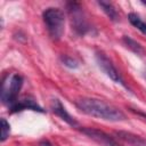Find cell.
Returning a JSON list of instances; mask_svg holds the SVG:
<instances>
[{
  "label": "cell",
  "instance_id": "cell-3",
  "mask_svg": "<svg viewBox=\"0 0 146 146\" xmlns=\"http://www.w3.org/2000/svg\"><path fill=\"white\" fill-rule=\"evenodd\" d=\"M23 86V78L19 74H14L10 80L3 81L1 89V99L2 103L7 104L8 107L13 106L18 100V94Z\"/></svg>",
  "mask_w": 146,
  "mask_h": 146
},
{
  "label": "cell",
  "instance_id": "cell-7",
  "mask_svg": "<svg viewBox=\"0 0 146 146\" xmlns=\"http://www.w3.org/2000/svg\"><path fill=\"white\" fill-rule=\"evenodd\" d=\"M51 110H52V112H54L57 116H59L63 121H65V122L68 123L70 125H72V127H76V125H78L76 120L65 110L64 105L60 103L59 99H54V100H52V103H51Z\"/></svg>",
  "mask_w": 146,
  "mask_h": 146
},
{
  "label": "cell",
  "instance_id": "cell-4",
  "mask_svg": "<svg viewBox=\"0 0 146 146\" xmlns=\"http://www.w3.org/2000/svg\"><path fill=\"white\" fill-rule=\"evenodd\" d=\"M67 9L71 15L72 29H74V31L81 35L89 33L91 31V27L83 15L81 6L78 2H70L67 3Z\"/></svg>",
  "mask_w": 146,
  "mask_h": 146
},
{
  "label": "cell",
  "instance_id": "cell-12",
  "mask_svg": "<svg viewBox=\"0 0 146 146\" xmlns=\"http://www.w3.org/2000/svg\"><path fill=\"white\" fill-rule=\"evenodd\" d=\"M123 42L127 44V47L129 48V49H131L133 52H136L137 55H140V54H143V47L137 42V41H135L133 39H131V38H129V36H127V35H124L123 36Z\"/></svg>",
  "mask_w": 146,
  "mask_h": 146
},
{
  "label": "cell",
  "instance_id": "cell-8",
  "mask_svg": "<svg viewBox=\"0 0 146 146\" xmlns=\"http://www.w3.org/2000/svg\"><path fill=\"white\" fill-rule=\"evenodd\" d=\"M115 136L124 141L125 144L130 145V146H146V140L138 136V135H135L130 131H123V130H119V131H115Z\"/></svg>",
  "mask_w": 146,
  "mask_h": 146
},
{
  "label": "cell",
  "instance_id": "cell-13",
  "mask_svg": "<svg viewBox=\"0 0 146 146\" xmlns=\"http://www.w3.org/2000/svg\"><path fill=\"white\" fill-rule=\"evenodd\" d=\"M9 132H10V125H9V123L6 121V119H1V138H0V140L1 141H5L8 138Z\"/></svg>",
  "mask_w": 146,
  "mask_h": 146
},
{
  "label": "cell",
  "instance_id": "cell-14",
  "mask_svg": "<svg viewBox=\"0 0 146 146\" xmlns=\"http://www.w3.org/2000/svg\"><path fill=\"white\" fill-rule=\"evenodd\" d=\"M60 59H62L63 64H64L65 66L70 67V68H76V67H78V62H76L74 58H72V57H70V56H67V55H63V56L60 57Z\"/></svg>",
  "mask_w": 146,
  "mask_h": 146
},
{
  "label": "cell",
  "instance_id": "cell-16",
  "mask_svg": "<svg viewBox=\"0 0 146 146\" xmlns=\"http://www.w3.org/2000/svg\"><path fill=\"white\" fill-rule=\"evenodd\" d=\"M39 146H51V144L48 140H42V141H40Z\"/></svg>",
  "mask_w": 146,
  "mask_h": 146
},
{
  "label": "cell",
  "instance_id": "cell-10",
  "mask_svg": "<svg viewBox=\"0 0 146 146\" xmlns=\"http://www.w3.org/2000/svg\"><path fill=\"white\" fill-rule=\"evenodd\" d=\"M98 5L102 7V9L104 10V13L112 19V21H116L117 19V11L115 9V7L113 6V3L107 2V1H98Z\"/></svg>",
  "mask_w": 146,
  "mask_h": 146
},
{
  "label": "cell",
  "instance_id": "cell-15",
  "mask_svg": "<svg viewBox=\"0 0 146 146\" xmlns=\"http://www.w3.org/2000/svg\"><path fill=\"white\" fill-rule=\"evenodd\" d=\"M130 111H131L132 113H135L136 115H138L139 117H141V120H144V121L146 122V113H144V112H141V111H136V110H133V108H130Z\"/></svg>",
  "mask_w": 146,
  "mask_h": 146
},
{
  "label": "cell",
  "instance_id": "cell-17",
  "mask_svg": "<svg viewBox=\"0 0 146 146\" xmlns=\"http://www.w3.org/2000/svg\"><path fill=\"white\" fill-rule=\"evenodd\" d=\"M143 3H144V5H145V6H146V1H143Z\"/></svg>",
  "mask_w": 146,
  "mask_h": 146
},
{
  "label": "cell",
  "instance_id": "cell-11",
  "mask_svg": "<svg viewBox=\"0 0 146 146\" xmlns=\"http://www.w3.org/2000/svg\"><path fill=\"white\" fill-rule=\"evenodd\" d=\"M128 19H129V22H130L136 29H138L141 33H144V34L146 35V23H145L137 14L130 13V14L128 15Z\"/></svg>",
  "mask_w": 146,
  "mask_h": 146
},
{
  "label": "cell",
  "instance_id": "cell-2",
  "mask_svg": "<svg viewBox=\"0 0 146 146\" xmlns=\"http://www.w3.org/2000/svg\"><path fill=\"white\" fill-rule=\"evenodd\" d=\"M43 22L47 26L49 35L54 40H59L64 34V13L59 8H47L42 14Z\"/></svg>",
  "mask_w": 146,
  "mask_h": 146
},
{
  "label": "cell",
  "instance_id": "cell-5",
  "mask_svg": "<svg viewBox=\"0 0 146 146\" xmlns=\"http://www.w3.org/2000/svg\"><path fill=\"white\" fill-rule=\"evenodd\" d=\"M96 60H97V64H98V66L100 67V70H102L110 79H112L114 82L120 83V84H122V86L125 87L124 80H123L121 73L117 71V68L114 66V64L112 63V60H111L104 52L98 51V52L96 54Z\"/></svg>",
  "mask_w": 146,
  "mask_h": 146
},
{
  "label": "cell",
  "instance_id": "cell-6",
  "mask_svg": "<svg viewBox=\"0 0 146 146\" xmlns=\"http://www.w3.org/2000/svg\"><path fill=\"white\" fill-rule=\"evenodd\" d=\"M82 133L87 135L88 137H90L91 139L103 144V145H106V146H121L115 139H113L110 135L105 133L104 131H100L98 129H94V128H82L80 129Z\"/></svg>",
  "mask_w": 146,
  "mask_h": 146
},
{
  "label": "cell",
  "instance_id": "cell-18",
  "mask_svg": "<svg viewBox=\"0 0 146 146\" xmlns=\"http://www.w3.org/2000/svg\"><path fill=\"white\" fill-rule=\"evenodd\" d=\"M144 75H145V78H146V70H145V74H144Z\"/></svg>",
  "mask_w": 146,
  "mask_h": 146
},
{
  "label": "cell",
  "instance_id": "cell-1",
  "mask_svg": "<svg viewBox=\"0 0 146 146\" xmlns=\"http://www.w3.org/2000/svg\"><path fill=\"white\" fill-rule=\"evenodd\" d=\"M76 106L87 115L102 120L119 122L125 119V115L116 106L97 98H80L76 100Z\"/></svg>",
  "mask_w": 146,
  "mask_h": 146
},
{
  "label": "cell",
  "instance_id": "cell-9",
  "mask_svg": "<svg viewBox=\"0 0 146 146\" xmlns=\"http://www.w3.org/2000/svg\"><path fill=\"white\" fill-rule=\"evenodd\" d=\"M11 113L21 112L24 110H32V111H38V112H43V110L31 98H24L22 100H17L13 106L9 107Z\"/></svg>",
  "mask_w": 146,
  "mask_h": 146
}]
</instances>
